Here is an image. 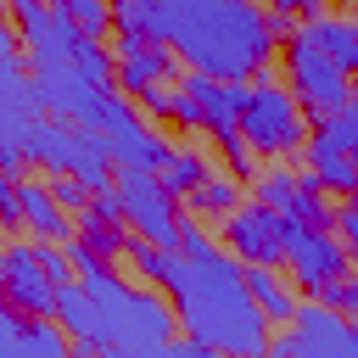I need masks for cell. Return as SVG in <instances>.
<instances>
[{
  "label": "cell",
  "instance_id": "obj_1",
  "mask_svg": "<svg viewBox=\"0 0 358 358\" xmlns=\"http://www.w3.org/2000/svg\"><path fill=\"white\" fill-rule=\"evenodd\" d=\"M112 34L157 39L179 56L185 73L246 84L268 67L274 39L263 28V6L252 0H106Z\"/></svg>",
  "mask_w": 358,
  "mask_h": 358
},
{
  "label": "cell",
  "instance_id": "obj_14",
  "mask_svg": "<svg viewBox=\"0 0 358 358\" xmlns=\"http://www.w3.org/2000/svg\"><path fill=\"white\" fill-rule=\"evenodd\" d=\"M179 78V56L157 39H140V34H117V50H112V90L117 95H140L151 84H173Z\"/></svg>",
  "mask_w": 358,
  "mask_h": 358
},
{
  "label": "cell",
  "instance_id": "obj_24",
  "mask_svg": "<svg viewBox=\"0 0 358 358\" xmlns=\"http://www.w3.org/2000/svg\"><path fill=\"white\" fill-rule=\"evenodd\" d=\"M291 196H296V173H291L285 162H257V173H252V201L268 207V213H285Z\"/></svg>",
  "mask_w": 358,
  "mask_h": 358
},
{
  "label": "cell",
  "instance_id": "obj_30",
  "mask_svg": "<svg viewBox=\"0 0 358 358\" xmlns=\"http://www.w3.org/2000/svg\"><path fill=\"white\" fill-rule=\"evenodd\" d=\"M324 0H268L263 17H285V22H302V17H319Z\"/></svg>",
  "mask_w": 358,
  "mask_h": 358
},
{
  "label": "cell",
  "instance_id": "obj_27",
  "mask_svg": "<svg viewBox=\"0 0 358 358\" xmlns=\"http://www.w3.org/2000/svg\"><path fill=\"white\" fill-rule=\"evenodd\" d=\"M313 302H319V308H330V313H352V308H358V285H352V274L324 280V285L313 291Z\"/></svg>",
  "mask_w": 358,
  "mask_h": 358
},
{
  "label": "cell",
  "instance_id": "obj_20",
  "mask_svg": "<svg viewBox=\"0 0 358 358\" xmlns=\"http://www.w3.org/2000/svg\"><path fill=\"white\" fill-rule=\"evenodd\" d=\"M185 201V218H196V224H218L229 207H241V179H229V173H207L190 196H179Z\"/></svg>",
  "mask_w": 358,
  "mask_h": 358
},
{
  "label": "cell",
  "instance_id": "obj_29",
  "mask_svg": "<svg viewBox=\"0 0 358 358\" xmlns=\"http://www.w3.org/2000/svg\"><path fill=\"white\" fill-rule=\"evenodd\" d=\"M224 145V168H229V179H252L257 173V157H252V145L241 140V134H229V140H218Z\"/></svg>",
  "mask_w": 358,
  "mask_h": 358
},
{
  "label": "cell",
  "instance_id": "obj_19",
  "mask_svg": "<svg viewBox=\"0 0 358 358\" xmlns=\"http://www.w3.org/2000/svg\"><path fill=\"white\" fill-rule=\"evenodd\" d=\"M241 285H246V296L257 302V313H263L268 324H285V319H291L296 291H291L274 268H263V263H241Z\"/></svg>",
  "mask_w": 358,
  "mask_h": 358
},
{
  "label": "cell",
  "instance_id": "obj_31",
  "mask_svg": "<svg viewBox=\"0 0 358 358\" xmlns=\"http://www.w3.org/2000/svg\"><path fill=\"white\" fill-rule=\"evenodd\" d=\"M17 324H22V313L0 296V347H11V341H17Z\"/></svg>",
  "mask_w": 358,
  "mask_h": 358
},
{
  "label": "cell",
  "instance_id": "obj_10",
  "mask_svg": "<svg viewBox=\"0 0 358 358\" xmlns=\"http://www.w3.org/2000/svg\"><path fill=\"white\" fill-rule=\"evenodd\" d=\"M280 45H285V90L296 95L302 117H308V112H330V106L352 101V73H341L330 56H319L296 28H291Z\"/></svg>",
  "mask_w": 358,
  "mask_h": 358
},
{
  "label": "cell",
  "instance_id": "obj_9",
  "mask_svg": "<svg viewBox=\"0 0 358 358\" xmlns=\"http://www.w3.org/2000/svg\"><path fill=\"white\" fill-rule=\"evenodd\" d=\"M28 90H34V106L45 117H62V123H78V129H101V112L117 95V90H95L73 62L28 67Z\"/></svg>",
  "mask_w": 358,
  "mask_h": 358
},
{
  "label": "cell",
  "instance_id": "obj_18",
  "mask_svg": "<svg viewBox=\"0 0 358 358\" xmlns=\"http://www.w3.org/2000/svg\"><path fill=\"white\" fill-rule=\"evenodd\" d=\"M302 173L324 190V196H352V185H358V162H352V151H324V145H313V140H302Z\"/></svg>",
  "mask_w": 358,
  "mask_h": 358
},
{
  "label": "cell",
  "instance_id": "obj_7",
  "mask_svg": "<svg viewBox=\"0 0 358 358\" xmlns=\"http://www.w3.org/2000/svg\"><path fill=\"white\" fill-rule=\"evenodd\" d=\"M112 196H117V213H123L129 235L157 241V246H179L185 213H179V201L162 190L157 173H145V168H112Z\"/></svg>",
  "mask_w": 358,
  "mask_h": 358
},
{
  "label": "cell",
  "instance_id": "obj_32",
  "mask_svg": "<svg viewBox=\"0 0 358 358\" xmlns=\"http://www.w3.org/2000/svg\"><path fill=\"white\" fill-rule=\"evenodd\" d=\"M67 358H101V352H95L90 341H73V347H67Z\"/></svg>",
  "mask_w": 358,
  "mask_h": 358
},
{
  "label": "cell",
  "instance_id": "obj_28",
  "mask_svg": "<svg viewBox=\"0 0 358 358\" xmlns=\"http://www.w3.org/2000/svg\"><path fill=\"white\" fill-rule=\"evenodd\" d=\"M45 190H50V201H56V207H62L67 218H73V213H78V207L90 201V190H84V185H78L73 173H50V179H45Z\"/></svg>",
  "mask_w": 358,
  "mask_h": 358
},
{
  "label": "cell",
  "instance_id": "obj_22",
  "mask_svg": "<svg viewBox=\"0 0 358 358\" xmlns=\"http://www.w3.org/2000/svg\"><path fill=\"white\" fill-rule=\"evenodd\" d=\"M308 123H313V145H324V151H352L358 145V106L352 101H341L330 112H308Z\"/></svg>",
  "mask_w": 358,
  "mask_h": 358
},
{
  "label": "cell",
  "instance_id": "obj_26",
  "mask_svg": "<svg viewBox=\"0 0 358 358\" xmlns=\"http://www.w3.org/2000/svg\"><path fill=\"white\" fill-rule=\"evenodd\" d=\"M73 22H78V34H90V39H101L106 28H112V6L106 0H56Z\"/></svg>",
  "mask_w": 358,
  "mask_h": 358
},
{
  "label": "cell",
  "instance_id": "obj_8",
  "mask_svg": "<svg viewBox=\"0 0 358 358\" xmlns=\"http://www.w3.org/2000/svg\"><path fill=\"white\" fill-rule=\"evenodd\" d=\"M263 358H358V336H352L347 313H330L308 296V302L291 308L285 330L268 336Z\"/></svg>",
  "mask_w": 358,
  "mask_h": 358
},
{
  "label": "cell",
  "instance_id": "obj_16",
  "mask_svg": "<svg viewBox=\"0 0 358 358\" xmlns=\"http://www.w3.org/2000/svg\"><path fill=\"white\" fill-rule=\"evenodd\" d=\"M17 207H22V229H28L34 241H50V246H67V241H73V218L50 201L45 179H22V173H17Z\"/></svg>",
  "mask_w": 358,
  "mask_h": 358
},
{
  "label": "cell",
  "instance_id": "obj_25",
  "mask_svg": "<svg viewBox=\"0 0 358 358\" xmlns=\"http://www.w3.org/2000/svg\"><path fill=\"white\" fill-rule=\"evenodd\" d=\"M95 90H112V50L101 45V39H90V34H78V45H73V56H67Z\"/></svg>",
  "mask_w": 358,
  "mask_h": 358
},
{
  "label": "cell",
  "instance_id": "obj_21",
  "mask_svg": "<svg viewBox=\"0 0 358 358\" xmlns=\"http://www.w3.org/2000/svg\"><path fill=\"white\" fill-rule=\"evenodd\" d=\"M207 173H213V162H207L196 145H173V151L162 157V168H157V179H162V190H168L173 201H179V196H190Z\"/></svg>",
  "mask_w": 358,
  "mask_h": 358
},
{
  "label": "cell",
  "instance_id": "obj_5",
  "mask_svg": "<svg viewBox=\"0 0 358 358\" xmlns=\"http://www.w3.org/2000/svg\"><path fill=\"white\" fill-rule=\"evenodd\" d=\"M22 162H34L45 173H73L84 190H106L112 185V157H106L101 134L78 129V123H62V117H45V112L22 134Z\"/></svg>",
  "mask_w": 358,
  "mask_h": 358
},
{
  "label": "cell",
  "instance_id": "obj_15",
  "mask_svg": "<svg viewBox=\"0 0 358 358\" xmlns=\"http://www.w3.org/2000/svg\"><path fill=\"white\" fill-rule=\"evenodd\" d=\"M179 90L190 95L196 106V134H213V140H229L235 134V117H241V95L246 84H229V78H201V73H179Z\"/></svg>",
  "mask_w": 358,
  "mask_h": 358
},
{
  "label": "cell",
  "instance_id": "obj_4",
  "mask_svg": "<svg viewBox=\"0 0 358 358\" xmlns=\"http://www.w3.org/2000/svg\"><path fill=\"white\" fill-rule=\"evenodd\" d=\"M235 134L252 145V157H257V162H285V157H296V151H302V140H308V117H302L296 95H291L285 84H274V78H268V67L246 78Z\"/></svg>",
  "mask_w": 358,
  "mask_h": 358
},
{
  "label": "cell",
  "instance_id": "obj_13",
  "mask_svg": "<svg viewBox=\"0 0 358 358\" xmlns=\"http://www.w3.org/2000/svg\"><path fill=\"white\" fill-rule=\"evenodd\" d=\"M218 229H224V252H229L235 263L280 268V257H285V218H280V213H268V207H257V201H241V207H229V213L218 218Z\"/></svg>",
  "mask_w": 358,
  "mask_h": 358
},
{
  "label": "cell",
  "instance_id": "obj_12",
  "mask_svg": "<svg viewBox=\"0 0 358 358\" xmlns=\"http://www.w3.org/2000/svg\"><path fill=\"white\" fill-rule=\"evenodd\" d=\"M280 263L291 268V285L313 296L324 280L347 274L352 252H347L341 235H330V229H308V224H291V218H285V257H280Z\"/></svg>",
  "mask_w": 358,
  "mask_h": 358
},
{
  "label": "cell",
  "instance_id": "obj_33",
  "mask_svg": "<svg viewBox=\"0 0 358 358\" xmlns=\"http://www.w3.org/2000/svg\"><path fill=\"white\" fill-rule=\"evenodd\" d=\"M0 252H6V246H0Z\"/></svg>",
  "mask_w": 358,
  "mask_h": 358
},
{
  "label": "cell",
  "instance_id": "obj_11",
  "mask_svg": "<svg viewBox=\"0 0 358 358\" xmlns=\"http://www.w3.org/2000/svg\"><path fill=\"white\" fill-rule=\"evenodd\" d=\"M101 145H106V157H112V168H145V173H157L162 168V157L173 151L162 134H157V123H145L140 112H134V101L129 95H112L106 101V112H101Z\"/></svg>",
  "mask_w": 358,
  "mask_h": 358
},
{
  "label": "cell",
  "instance_id": "obj_23",
  "mask_svg": "<svg viewBox=\"0 0 358 358\" xmlns=\"http://www.w3.org/2000/svg\"><path fill=\"white\" fill-rule=\"evenodd\" d=\"M67 330L56 319H22L17 324V358H67Z\"/></svg>",
  "mask_w": 358,
  "mask_h": 358
},
{
  "label": "cell",
  "instance_id": "obj_6",
  "mask_svg": "<svg viewBox=\"0 0 358 358\" xmlns=\"http://www.w3.org/2000/svg\"><path fill=\"white\" fill-rule=\"evenodd\" d=\"M62 280H73V263L50 241H17V246L0 252V296L22 319H50Z\"/></svg>",
  "mask_w": 358,
  "mask_h": 358
},
{
  "label": "cell",
  "instance_id": "obj_3",
  "mask_svg": "<svg viewBox=\"0 0 358 358\" xmlns=\"http://www.w3.org/2000/svg\"><path fill=\"white\" fill-rule=\"evenodd\" d=\"M62 252L73 263V280L90 296V347L95 352H151V347L173 341V302L157 285H129L84 241H67Z\"/></svg>",
  "mask_w": 358,
  "mask_h": 358
},
{
  "label": "cell",
  "instance_id": "obj_2",
  "mask_svg": "<svg viewBox=\"0 0 358 358\" xmlns=\"http://www.w3.org/2000/svg\"><path fill=\"white\" fill-rule=\"evenodd\" d=\"M157 291L173 302V324H179L196 347H207L213 358H263L274 324H268V319L257 313V302L246 296L241 263H235L224 246H213V252H201V257L168 252Z\"/></svg>",
  "mask_w": 358,
  "mask_h": 358
},
{
  "label": "cell",
  "instance_id": "obj_17",
  "mask_svg": "<svg viewBox=\"0 0 358 358\" xmlns=\"http://www.w3.org/2000/svg\"><path fill=\"white\" fill-rule=\"evenodd\" d=\"M296 34H302L319 56H330L341 73H352V67H358V28H352L347 17L319 11V17H302V22H296Z\"/></svg>",
  "mask_w": 358,
  "mask_h": 358
}]
</instances>
